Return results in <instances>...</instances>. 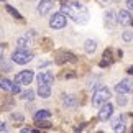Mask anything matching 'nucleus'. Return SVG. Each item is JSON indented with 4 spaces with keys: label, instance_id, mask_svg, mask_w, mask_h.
<instances>
[{
    "label": "nucleus",
    "instance_id": "nucleus-1",
    "mask_svg": "<svg viewBox=\"0 0 133 133\" xmlns=\"http://www.w3.org/2000/svg\"><path fill=\"white\" fill-rule=\"evenodd\" d=\"M61 13L68 15L69 18H72L76 23H81V25H85L89 22V10L85 5L79 3V2H69V3H64L61 7Z\"/></svg>",
    "mask_w": 133,
    "mask_h": 133
},
{
    "label": "nucleus",
    "instance_id": "nucleus-2",
    "mask_svg": "<svg viewBox=\"0 0 133 133\" xmlns=\"http://www.w3.org/2000/svg\"><path fill=\"white\" fill-rule=\"evenodd\" d=\"M35 58V54L30 49H15L12 53V61L15 64H28L30 61Z\"/></svg>",
    "mask_w": 133,
    "mask_h": 133
},
{
    "label": "nucleus",
    "instance_id": "nucleus-3",
    "mask_svg": "<svg viewBox=\"0 0 133 133\" xmlns=\"http://www.w3.org/2000/svg\"><path fill=\"white\" fill-rule=\"evenodd\" d=\"M110 99V89L109 87H99L95 92H94V97H92V104L95 107L97 105H104L107 104Z\"/></svg>",
    "mask_w": 133,
    "mask_h": 133
},
{
    "label": "nucleus",
    "instance_id": "nucleus-4",
    "mask_svg": "<svg viewBox=\"0 0 133 133\" xmlns=\"http://www.w3.org/2000/svg\"><path fill=\"white\" fill-rule=\"evenodd\" d=\"M66 25H68V17H66L64 13H61V12L54 13L53 17H51V20H49V26L53 30H61V28H64Z\"/></svg>",
    "mask_w": 133,
    "mask_h": 133
},
{
    "label": "nucleus",
    "instance_id": "nucleus-5",
    "mask_svg": "<svg viewBox=\"0 0 133 133\" xmlns=\"http://www.w3.org/2000/svg\"><path fill=\"white\" fill-rule=\"evenodd\" d=\"M33 77H35V72L33 71H30V69H26V71H22V72H18L17 76H15V82L17 84H30L33 81Z\"/></svg>",
    "mask_w": 133,
    "mask_h": 133
},
{
    "label": "nucleus",
    "instance_id": "nucleus-6",
    "mask_svg": "<svg viewBox=\"0 0 133 133\" xmlns=\"http://www.w3.org/2000/svg\"><path fill=\"white\" fill-rule=\"evenodd\" d=\"M112 114H114V105L110 104V102H107V104L102 105V109L99 110V120L100 122H105V120H109Z\"/></svg>",
    "mask_w": 133,
    "mask_h": 133
},
{
    "label": "nucleus",
    "instance_id": "nucleus-7",
    "mask_svg": "<svg viewBox=\"0 0 133 133\" xmlns=\"http://www.w3.org/2000/svg\"><path fill=\"white\" fill-rule=\"evenodd\" d=\"M36 81H38L39 85H49L51 87V84L54 82V76L51 74L49 71H44V72H39L36 76Z\"/></svg>",
    "mask_w": 133,
    "mask_h": 133
},
{
    "label": "nucleus",
    "instance_id": "nucleus-8",
    "mask_svg": "<svg viewBox=\"0 0 133 133\" xmlns=\"http://www.w3.org/2000/svg\"><path fill=\"white\" fill-rule=\"evenodd\" d=\"M115 90L118 92V95H123V94H127V92H131L133 90V84L130 82L128 79H122L120 82L115 85Z\"/></svg>",
    "mask_w": 133,
    "mask_h": 133
},
{
    "label": "nucleus",
    "instance_id": "nucleus-9",
    "mask_svg": "<svg viewBox=\"0 0 133 133\" xmlns=\"http://www.w3.org/2000/svg\"><path fill=\"white\" fill-rule=\"evenodd\" d=\"M51 8H53V2H51V0H41V2H38V5H36V12L39 15L49 13Z\"/></svg>",
    "mask_w": 133,
    "mask_h": 133
},
{
    "label": "nucleus",
    "instance_id": "nucleus-10",
    "mask_svg": "<svg viewBox=\"0 0 133 133\" xmlns=\"http://www.w3.org/2000/svg\"><path fill=\"white\" fill-rule=\"evenodd\" d=\"M117 22H118L120 25H123V26H127V25L131 23V15L128 10H120L118 13H117Z\"/></svg>",
    "mask_w": 133,
    "mask_h": 133
},
{
    "label": "nucleus",
    "instance_id": "nucleus-11",
    "mask_svg": "<svg viewBox=\"0 0 133 133\" xmlns=\"http://www.w3.org/2000/svg\"><path fill=\"white\" fill-rule=\"evenodd\" d=\"M79 104V100H77V97L76 95H63V105L64 107H68V109H74V107H77Z\"/></svg>",
    "mask_w": 133,
    "mask_h": 133
},
{
    "label": "nucleus",
    "instance_id": "nucleus-12",
    "mask_svg": "<svg viewBox=\"0 0 133 133\" xmlns=\"http://www.w3.org/2000/svg\"><path fill=\"white\" fill-rule=\"evenodd\" d=\"M13 82L10 79H7V77H0V89L2 90H5V92H12L13 90Z\"/></svg>",
    "mask_w": 133,
    "mask_h": 133
},
{
    "label": "nucleus",
    "instance_id": "nucleus-13",
    "mask_svg": "<svg viewBox=\"0 0 133 133\" xmlns=\"http://www.w3.org/2000/svg\"><path fill=\"white\" fill-rule=\"evenodd\" d=\"M117 15H115V12H112V10H110V12H107L105 13V23L107 25H109V28H114L115 26V25L117 23H118V22H117Z\"/></svg>",
    "mask_w": 133,
    "mask_h": 133
},
{
    "label": "nucleus",
    "instance_id": "nucleus-14",
    "mask_svg": "<svg viewBox=\"0 0 133 133\" xmlns=\"http://www.w3.org/2000/svg\"><path fill=\"white\" fill-rule=\"evenodd\" d=\"M51 117V112L49 110H38L36 114H35V120L36 122H41V120H46V118H49Z\"/></svg>",
    "mask_w": 133,
    "mask_h": 133
},
{
    "label": "nucleus",
    "instance_id": "nucleus-15",
    "mask_svg": "<svg viewBox=\"0 0 133 133\" xmlns=\"http://www.w3.org/2000/svg\"><path fill=\"white\" fill-rule=\"evenodd\" d=\"M84 49H85V53H89V54L95 53V49H97V41H94V39H87V41H85V44H84Z\"/></svg>",
    "mask_w": 133,
    "mask_h": 133
},
{
    "label": "nucleus",
    "instance_id": "nucleus-16",
    "mask_svg": "<svg viewBox=\"0 0 133 133\" xmlns=\"http://www.w3.org/2000/svg\"><path fill=\"white\" fill-rule=\"evenodd\" d=\"M38 95L41 97V99H48L51 95V87L49 85H39L38 87Z\"/></svg>",
    "mask_w": 133,
    "mask_h": 133
},
{
    "label": "nucleus",
    "instance_id": "nucleus-17",
    "mask_svg": "<svg viewBox=\"0 0 133 133\" xmlns=\"http://www.w3.org/2000/svg\"><path fill=\"white\" fill-rule=\"evenodd\" d=\"M112 63V49H105V53H104V61L100 63L102 68H105V66H109Z\"/></svg>",
    "mask_w": 133,
    "mask_h": 133
},
{
    "label": "nucleus",
    "instance_id": "nucleus-18",
    "mask_svg": "<svg viewBox=\"0 0 133 133\" xmlns=\"http://www.w3.org/2000/svg\"><path fill=\"white\" fill-rule=\"evenodd\" d=\"M30 43H31V41H30L26 36H22V38L17 39V44H18L20 49H28V44H30Z\"/></svg>",
    "mask_w": 133,
    "mask_h": 133
},
{
    "label": "nucleus",
    "instance_id": "nucleus-19",
    "mask_svg": "<svg viewBox=\"0 0 133 133\" xmlns=\"http://www.w3.org/2000/svg\"><path fill=\"white\" fill-rule=\"evenodd\" d=\"M64 61H72V63H76V56L72 53H63V58H59V59H56V63H64Z\"/></svg>",
    "mask_w": 133,
    "mask_h": 133
},
{
    "label": "nucleus",
    "instance_id": "nucleus-20",
    "mask_svg": "<svg viewBox=\"0 0 133 133\" xmlns=\"http://www.w3.org/2000/svg\"><path fill=\"white\" fill-rule=\"evenodd\" d=\"M7 12H8L10 15H12L13 18H17V20H23V17H22V13H18L17 10H15V8L12 7V5H7Z\"/></svg>",
    "mask_w": 133,
    "mask_h": 133
},
{
    "label": "nucleus",
    "instance_id": "nucleus-21",
    "mask_svg": "<svg viewBox=\"0 0 133 133\" xmlns=\"http://www.w3.org/2000/svg\"><path fill=\"white\" fill-rule=\"evenodd\" d=\"M10 120H13L15 123H23L25 117L22 114H17V112H13V114H10Z\"/></svg>",
    "mask_w": 133,
    "mask_h": 133
},
{
    "label": "nucleus",
    "instance_id": "nucleus-22",
    "mask_svg": "<svg viewBox=\"0 0 133 133\" xmlns=\"http://www.w3.org/2000/svg\"><path fill=\"white\" fill-rule=\"evenodd\" d=\"M22 99H25V100H33V99H35V92H33L31 89L25 90L23 94H22Z\"/></svg>",
    "mask_w": 133,
    "mask_h": 133
},
{
    "label": "nucleus",
    "instance_id": "nucleus-23",
    "mask_svg": "<svg viewBox=\"0 0 133 133\" xmlns=\"http://www.w3.org/2000/svg\"><path fill=\"white\" fill-rule=\"evenodd\" d=\"M0 69H2L3 72H10V71H12V64L2 59V61H0Z\"/></svg>",
    "mask_w": 133,
    "mask_h": 133
},
{
    "label": "nucleus",
    "instance_id": "nucleus-24",
    "mask_svg": "<svg viewBox=\"0 0 133 133\" xmlns=\"http://www.w3.org/2000/svg\"><path fill=\"white\" fill-rule=\"evenodd\" d=\"M97 82H99V77H97V76H95V77H94V79H90V81H89V84H87V87H89L90 90H94V89L97 87V85H99V84H97Z\"/></svg>",
    "mask_w": 133,
    "mask_h": 133
},
{
    "label": "nucleus",
    "instance_id": "nucleus-25",
    "mask_svg": "<svg viewBox=\"0 0 133 133\" xmlns=\"http://www.w3.org/2000/svg\"><path fill=\"white\" fill-rule=\"evenodd\" d=\"M120 123H123V117H115V118L112 120V123H110V125L115 128V127H117V125H120Z\"/></svg>",
    "mask_w": 133,
    "mask_h": 133
},
{
    "label": "nucleus",
    "instance_id": "nucleus-26",
    "mask_svg": "<svg viewBox=\"0 0 133 133\" xmlns=\"http://www.w3.org/2000/svg\"><path fill=\"white\" fill-rule=\"evenodd\" d=\"M115 133H125V123H120V125H117L115 128H114Z\"/></svg>",
    "mask_w": 133,
    "mask_h": 133
},
{
    "label": "nucleus",
    "instance_id": "nucleus-27",
    "mask_svg": "<svg viewBox=\"0 0 133 133\" xmlns=\"http://www.w3.org/2000/svg\"><path fill=\"white\" fill-rule=\"evenodd\" d=\"M122 38H123V41H131V31H123V35H122Z\"/></svg>",
    "mask_w": 133,
    "mask_h": 133
},
{
    "label": "nucleus",
    "instance_id": "nucleus-28",
    "mask_svg": "<svg viewBox=\"0 0 133 133\" xmlns=\"http://www.w3.org/2000/svg\"><path fill=\"white\" fill-rule=\"evenodd\" d=\"M117 104H118V105H125L127 104V99H125L123 95H118V97H117Z\"/></svg>",
    "mask_w": 133,
    "mask_h": 133
},
{
    "label": "nucleus",
    "instance_id": "nucleus-29",
    "mask_svg": "<svg viewBox=\"0 0 133 133\" xmlns=\"http://www.w3.org/2000/svg\"><path fill=\"white\" fill-rule=\"evenodd\" d=\"M36 125L38 127H51V123L48 120H41V122H36Z\"/></svg>",
    "mask_w": 133,
    "mask_h": 133
},
{
    "label": "nucleus",
    "instance_id": "nucleus-30",
    "mask_svg": "<svg viewBox=\"0 0 133 133\" xmlns=\"http://www.w3.org/2000/svg\"><path fill=\"white\" fill-rule=\"evenodd\" d=\"M0 133H7V125L3 122H0Z\"/></svg>",
    "mask_w": 133,
    "mask_h": 133
},
{
    "label": "nucleus",
    "instance_id": "nucleus-31",
    "mask_svg": "<svg viewBox=\"0 0 133 133\" xmlns=\"http://www.w3.org/2000/svg\"><path fill=\"white\" fill-rule=\"evenodd\" d=\"M12 94H20V85H18V84H15V85H13Z\"/></svg>",
    "mask_w": 133,
    "mask_h": 133
},
{
    "label": "nucleus",
    "instance_id": "nucleus-32",
    "mask_svg": "<svg viewBox=\"0 0 133 133\" xmlns=\"http://www.w3.org/2000/svg\"><path fill=\"white\" fill-rule=\"evenodd\" d=\"M127 7L128 10H133V0H127Z\"/></svg>",
    "mask_w": 133,
    "mask_h": 133
},
{
    "label": "nucleus",
    "instance_id": "nucleus-33",
    "mask_svg": "<svg viewBox=\"0 0 133 133\" xmlns=\"http://www.w3.org/2000/svg\"><path fill=\"white\" fill-rule=\"evenodd\" d=\"M72 77H76V74H74V72H71V74H66V79H72Z\"/></svg>",
    "mask_w": 133,
    "mask_h": 133
},
{
    "label": "nucleus",
    "instance_id": "nucleus-34",
    "mask_svg": "<svg viewBox=\"0 0 133 133\" xmlns=\"http://www.w3.org/2000/svg\"><path fill=\"white\" fill-rule=\"evenodd\" d=\"M2 58H3V48L0 46V61H2Z\"/></svg>",
    "mask_w": 133,
    "mask_h": 133
},
{
    "label": "nucleus",
    "instance_id": "nucleus-35",
    "mask_svg": "<svg viewBox=\"0 0 133 133\" xmlns=\"http://www.w3.org/2000/svg\"><path fill=\"white\" fill-rule=\"evenodd\" d=\"M127 72H128V74H133V66H130V68L127 69Z\"/></svg>",
    "mask_w": 133,
    "mask_h": 133
},
{
    "label": "nucleus",
    "instance_id": "nucleus-36",
    "mask_svg": "<svg viewBox=\"0 0 133 133\" xmlns=\"http://www.w3.org/2000/svg\"><path fill=\"white\" fill-rule=\"evenodd\" d=\"M22 133H31V130H30V128H23Z\"/></svg>",
    "mask_w": 133,
    "mask_h": 133
},
{
    "label": "nucleus",
    "instance_id": "nucleus-37",
    "mask_svg": "<svg viewBox=\"0 0 133 133\" xmlns=\"http://www.w3.org/2000/svg\"><path fill=\"white\" fill-rule=\"evenodd\" d=\"M2 35H3V30H2V28H0V38H2Z\"/></svg>",
    "mask_w": 133,
    "mask_h": 133
},
{
    "label": "nucleus",
    "instance_id": "nucleus-38",
    "mask_svg": "<svg viewBox=\"0 0 133 133\" xmlns=\"http://www.w3.org/2000/svg\"><path fill=\"white\" fill-rule=\"evenodd\" d=\"M31 133H39V131L38 130H31Z\"/></svg>",
    "mask_w": 133,
    "mask_h": 133
},
{
    "label": "nucleus",
    "instance_id": "nucleus-39",
    "mask_svg": "<svg viewBox=\"0 0 133 133\" xmlns=\"http://www.w3.org/2000/svg\"><path fill=\"white\" fill-rule=\"evenodd\" d=\"M130 133H133V127H131V130H130Z\"/></svg>",
    "mask_w": 133,
    "mask_h": 133
},
{
    "label": "nucleus",
    "instance_id": "nucleus-40",
    "mask_svg": "<svg viewBox=\"0 0 133 133\" xmlns=\"http://www.w3.org/2000/svg\"><path fill=\"white\" fill-rule=\"evenodd\" d=\"M131 25H133V17H131Z\"/></svg>",
    "mask_w": 133,
    "mask_h": 133
},
{
    "label": "nucleus",
    "instance_id": "nucleus-41",
    "mask_svg": "<svg viewBox=\"0 0 133 133\" xmlns=\"http://www.w3.org/2000/svg\"><path fill=\"white\" fill-rule=\"evenodd\" d=\"M131 117H133V114H131Z\"/></svg>",
    "mask_w": 133,
    "mask_h": 133
},
{
    "label": "nucleus",
    "instance_id": "nucleus-42",
    "mask_svg": "<svg viewBox=\"0 0 133 133\" xmlns=\"http://www.w3.org/2000/svg\"><path fill=\"white\" fill-rule=\"evenodd\" d=\"M99 133H102V131H99Z\"/></svg>",
    "mask_w": 133,
    "mask_h": 133
}]
</instances>
